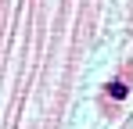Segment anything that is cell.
Returning <instances> with one entry per match:
<instances>
[{"label":"cell","instance_id":"1","mask_svg":"<svg viewBox=\"0 0 133 129\" xmlns=\"http://www.w3.org/2000/svg\"><path fill=\"white\" fill-rule=\"evenodd\" d=\"M104 93H108V97H115V101H122V97H126V83H122V79H115V83L104 86Z\"/></svg>","mask_w":133,"mask_h":129}]
</instances>
